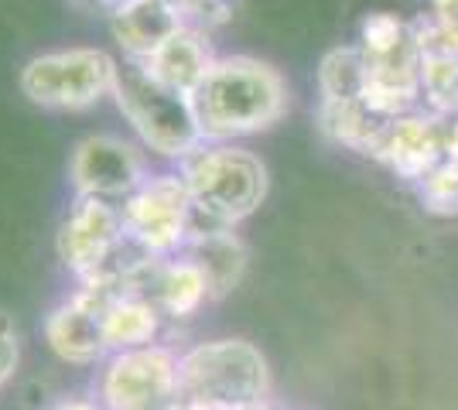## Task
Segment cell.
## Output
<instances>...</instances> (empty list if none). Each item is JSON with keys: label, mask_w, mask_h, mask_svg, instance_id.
<instances>
[{"label": "cell", "mask_w": 458, "mask_h": 410, "mask_svg": "<svg viewBox=\"0 0 458 410\" xmlns=\"http://www.w3.org/2000/svg\"><path fill=\"white\" fill-rule=\"evenodd\" d=\"M189 99L202 140H233L270 130L284 117L287 86L267 62L226 55L212 62V69Z\"/></svg>", "instance_id": "6da1fadb"}, {"label": "cell", "mask_w": 458, "mask_h": 410, "mask_svg": "<svg viewBox=\"0 0 458 410\" xmlns=\"http://www.w3.org/2000/svg\"><path fill=\"white\" fill-rule=\"evenodd\" d=\"M185 185L191 196V233L233 230L260 209L267 196V168L243 147H209L185 157Z\"/></svg>", "instance_id": "7a4b0ae2"}, {"label": "cell", "mask_w": 458, "mask_h": 410, "mask_svg": "<svg viewBox=\"0 0 458 410\" xmlns=\"http://www.w3.org/2000/svg\"><path fill=\"white\" fill-rule=\"evenodd\" d=\"M182 404L199 407H257L270 393L264 352L247 339H216L178 356Z\"/></svg>", "instance_id": "3957f363"}, {"label": "cell", "mask_w": 458, "mask_h": 410, "mask_svg": "<svg viewBox=\"0 0 458 410\" xmlns=\"http://www.w3.org/2000/svg\"><path fill=\"white\" fill-rule=\"evenodd\" d=\"M120 113L131 120L140 140L165 157H189L202 144V130L191 110V99L165 89L148 76L140 62H127L114 82Z\"/></svg>", "instance_id": "277c9868"}, {"label": "cell", "mask_w": 458, "mask_h": 410, "mask_svg": "<svg viewBox=\"0 0 458 410\" xmlns=\"http://www.w3.org/2000/svg\"><path fill=\"white\" fill-rule=\"evenodd\" d=\"M116 72L120 65L103 48H65L28 62L21 72V89L38 106L82 110L114 93Z\"/></svg>", "instance_id": "5b68a950"}, {"label": "cell", "mask_w": 458, "mask_h": 410, "mask_svg": "<svg viewBox=\"0 0 458 410\" xmlns=\"http://www.w3.org/2000/svg\"><path fill=\"white\" fill-rule=\"evenodd\" d=\"M123 215L116 213L106 198L79 196L72 213L65 215L62 233H58V256L65 271H72L82 280H114L120 284L123 273Z\"/></svg>", "instance_id": "8992f818"}, {"label": "cell", "mask_w": 458, "mask_h": 410, "mask_svg": "<svg viewBox=\"0 0 458 410\" xmlns=\"http://www.w3.org/2000/svg\"><path fill=\"white\" fill-rule=\"evenodd\" d=\"M99 404L106 410H182L178 356L165 346L114 352L99 376Z\"/></svg>", "instance_id": "52a82bcc"}, {"label": "cell", "mask_w": 458, "mask_h": 410, "mask_svg": "<svg viewBox=\"0 0 458 410\" xmlns=\"http://www.w3.org/2000/svg\"><path fill=\"white\" fill-rule=\"evenodd\" d=\"M123 233L151 256L182 254L191 226V196L182 175L148 178L123 202Z\"/></svg>", "instance_id": "ba28073f"}, {"label": "cell", "mask_w": 458, "mask_h": 410, "mask_svg": "<svg viewBox=\"0 0 458 410\" xmlns=\"http://www.w3.org/2000/svg\"><path fill=\"white\" fill-rule=\"evenodd\" d=\"M123 284L114 280H89L82 284L69 301H62L55 312L45 318V342L62 363L72 366H96L110 346H106V308Z\"/></svg>", "instance_id": "9c48e42d"}, {"label": "cell", "mask_w": 458, "mask_h": 410, "mask_svg": "<svg viewBox=\"0 0 458 410\" xmlns=\"http://www.w3.org/2000/svg\"><path fill=\"white\" fill-rule=\"evenodd\" d=\"M445 137H448V117L414 110L407 117L386 120L369 157L386 164L394 175L418 188L420 181L438 168L441 155H445Z\"/></svg>", "instance_id": "30bf717a"}, {"label": "cell", "mask_w": 458, "mask_h": 410, "mask_svg": "<svg viewBox=\"0 0 458 410\" xmlns=\"http://www.w3.org/2000/svg\"><path fill=\"white\" fill-rule=\"evenodd\" d=\"M144 181V157L127 140L110 134L79 140L72 155V185L79 196L131 198Z\"/></svg>", "instance_id": "8fae6325"}, {"label": "cell", "mask_w": 458, "mask_h": 410, "mask_svg": "<svg viewBox=\"0 0 458 410\" xmlns=\"http://www.w3.org/2000/svg\"><path fill=\"white\" fill-rule=\"evenodd\" d=\"M420 52V93L424 110L438 117H458V41L441 31L431 14L411 21Z\"/></svg>", "instance_id": "7c38bea8"}, {"label": "cell", "mask_w": 458, "mask_h": 410, "mask_svg": "<svg viewBox=\"0 0 458 410\" xmlns=\"http://www.w3.org/2000/svg\"><path fill=\"white\" fill-rule=\"evenodd\" d=\"M134 62V59H131ZM212 52L206 45V35L195 28H182L174 31L172 38L165 41L151 59H144L140 65L148 69V76L157 79L165 89L191 96L199 89V82L206 79V72L212 69Z\"/></svg>", "instance_id": "4fadbf2b"}, {"label": "cell", "mask_w": 458, "mask_h": 410, "mask_svg": "<svg viewBox=\"0 0 458 410\" xmlns=\"http://www.w3.org/2000/svg\"><path fill=\"white\" fill-rule=\"evenodd\" d=\"M110 24H114V38L120 41V48L134 62L151 59L174 31L185 28L182 14L168 0H137L127 11L114 14Z\"/></svg>", "instance_id": "5bb4252c"}, {"label": "cell", "mask_w": 458, "mask_h": 410, "mask_svg": "<svg viewBox=\"0 0 458 410\" xmlns=\"http://www.w3.org/2000/svg\"><path fill=\"white\" fill-rule=\"evenodd\" d=\"M182 256L191 260L206 284H209L212 301L226 297L247 271V247L233 230H216V233H191L182 247Z\"/></svg>", "instance_id": "9a60e30c"}, {"label": "cell", "mask_w": 458, "mask_h": 410, "mask_svg": "<svg viewBox=\"0 0 458 410\" xmlns=\"http://www.w3.org/2000/svg\"><path fill=\"white\" fill-rule=\"evenodd\" d=\"M157 332H161V312L140 294H116L114 305L106 308V346H110V352L154 346Z\"/></svg>", "instance_id": "2e32d148"}, {"label": "cell", "mask_w": 458, "mask_h": 410, "mask_svg": "<svg viewBox=\"0 0 458 410\" xmlns=\"http://www.w3.org/2000/svg\"><path fill=\"white\" fill-rule=\"evenodd\" d=\"M318 127L328 140L369 157L377 140H380V130L386 127V120L369 113L363 99H349V103H322L318 106Z\"/></svg>", "instance_id": "e0dca14e"}, {"label": "cell", "mask_w": 458, "mask_h": 410, "mask_svg": "<svg viewBox=\"0 0 458 410\" xmlns=\"http://www.w3.org/2000/svg\"><path fill=\"white\" fill-rule=\"evenodd\" d=\"M366 89V59L360 45H339L332 48L318 65V93L322 103H349L363 99Z\"/></svg>", "instance_id": "ac0fdd59"}, {"label": "cell", "mask_w": 458, "mask_h": 410, "mask_svg": "<svg viewBox=\"0 0 458 410\" xmlns=\"http://www.w3.org/2000/svg\"><path fill=\"white\" fill-rule=\"evenodd\" d=\"M21 359V342H18V325L7 312H0V390L14 380Z\"/></svg>", "instance_id": "d6986e66"}, {"label": "cell", "mask_w": 458, "mask_h": 410, "mask_svg": "<svg viewBox=\"0 0 458 410\" xmlns=\"http://www.w3.org/2000/svg\"><path fill=\"white\" fill-rule=\"evenodd\" d=\"M431 18L452 41H458V0H431Z\"/></svg>", "instance_id": "ffe728a7"}, {"label": "cell", "mask_w": 458, "mask_h": 410, "mask_svg": "<svg viewBox=\"0 0 458 410\" xmlns=\"http://www.w3.org/2000/svg\"><path fill=\"white\" fill-rule=\"evenodd\" d=\"M76 4H89V7H99V11H106V14L114 18V14L127 11V7H131V4H137V0H76Z\"/></svg>", "instance_id": "44dd1931"}, {"label": "cell", "mask_w": 458, "mask_h": 410, "mask_svg": "<svg viewBox=\"0 0 458 410\" xmlns=\"http://www.w3.org/2000/svg\"><path fill=\"white\" fill-rule=\"evenodd\" d=\"M55 410H106V407L96 404V400H62Z\"/></svg>", "instance_id": "7402d4cb"}]
</instances>
